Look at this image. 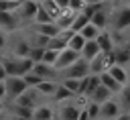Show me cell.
I'll list each match as a JSON object with an SVG mask.
<instances>
[{
    "mask_svg": "<svg viewBox=\"0 0 130 120\" xmlns=\"http://www.w3.org/2000/svg\"><path fill=\"white\" fill-rule=\"evenodd\" d=\"M85 0H69V8L73 10V12H81L83 8H85Z\"/></svg>",
    "mask_w": 130,
    "mask_h": 120,
    "instance_id": "d6a6232c",
    "label": "cell"
},
{
    "mask_svg": "<svg viewBox=\"0 0 130 120\" xmlns=\"http://www.w3.org/2000/svg\"><path fill=\"white\" fill-rule=\"evenodd\" d=\"M24 79H26V83H28V87H37L41 81H43V77L39 75V73H35V71H30V73H26L24 75Z\"/></svg>",
    "mask_w": 130,
    "mask_h": 120,
    "instance_id": "4dcf8cb0",
    "label": "cell"
},
{
    "mask_svg": "<svg viewBox=\"0 0 130 120\" xmlns=\"http://www.w3.org/2000/svg\"><path fill=\"white\" fill-rule=\"evenodd\" d=\"M95 41L100 43L102 51H106V53H112V51H116V47H118V45H116V39H114V35H112L110 28H108V31H102Z\"/></svg>",
    "mask_w": 130,
    "mask_h": 120,
    "instance_id": "4fadbf2b",
    "label": "cell"
},
{
    "mask_svg": "<svg viewBox=\"0 0 130 120\" xmlns=\"http://www.w3.org/2000/svg\"><path fill=\"white\" fill-rule=\"evenodd\" d=\"M87 4H112V0H85Z\"/></svg>",
    "mask_w": 130,
    "mask_h": 120,
    "instance_id": "e575fe53",
    "label": "cell"
},
{
    "mask_svg": "<svg viewBox=\"0 0 130 120\" xmlns=\"http://www.w3.org/2000/svg\"><path fill=\"white\" fill-rule=\"evenodd\" d=\"M18 8H20V0H0L2 12H16Z\"/></svg>",
    "mask_w": 130,
    "mask_h": 120,
    "instance_id": "484cf974",
    "label": "cell"
},
{
    "mask_svg": "<svg viewBox=\"0 0 130 120\" xmlns=\"http://www.w3.org/2000/svg\"><path fill=\"white\" fill-rule=\"evenodd\" d=\"M112 98H116V96H114V94H112L104 83H102V85H100V87L89 96V100H91V102H95V104H104V102H108V100H112Z\"/></svg>",
    "mask_w": 130,
    "mask_h": 120,
    "instance_id": "ac0fdd59",
    "label": "cell"
},
{
    "mask_svg": "<svg viewBox=\"0 0 130 120\" xmlns=\"http://www.w3.org/2000/svg\"><path fill=\"white\" fill-rule=\"evenodd\" d=\"M100 33H102V31H100V28H98L93 22H89V24H87V26L81 31V35H83L87 41H91V39H98V37H100Z\"/></svg>",
    "mask_w": 130,
    "mask_h": 120,
    "instance_id": "4316f807",
    "label": "cell"
},
{
    "mask_svg": "<svg viewBox=\"0 0 130 120\" xmlns=\"http://www.w3.org/2000/svg\"><path fill=\"white\" fill-rule=\"evenodd\" d=\"M75 14H77V12H73L71 8H65V10L55 18V24L59 26V31H69L71 24H73V20H75Z\"/></svg>",
    "mask_w": 130,
    "mask_h": 120,
    "instance_id": "5bb4252c",
    "label": "cell"
},
{
    "mask_svg": "<svg viewBox=\"0 0 130 120\" xmlns=\"http://www.w3.org/2000/svg\"><path fill=\"white\" fill-rule=\"evenodd\" d=\"M114 55H116V63H118V65L130 67V45H120V47H116Z\"/></svg>",
    "mask_w": 130,
    "mask_h": 120,
    "instance_id": "d6986e66",
    "label": "cell"
},
{
    "mask_svg": "<svg viewBox=\"0 0 130 120\" xmlns=\"http://www.w3.org/2000/svg\"><path fill=\"white\" fill-rule=\"evenodd\" d=\"M30 28L32 31H37V33H41V35H47V37H55V35H59V26L55 24V22H43V24H30Z\"/></svg>",
    "mask_w": 130,
    "mask_h": 120,
    "instance_id": "ffe728a7",
    "label": "cell"
},
{
    "mask_svg": "<svg viewBox=\"0 0 130 120\" xmlns=\"http://www.w3.org/2000/svg\"><path fill=\"white\" fill-rule=\"evenodd\" d=\"M28 57H30L35 63H39V61H43V57H45V49H43V47H32Z\"/></svg>",
    "mask_w": 130,
    "mask_h": 120,
    "instance_id": "1f68e13d",
    "label": "cell"
},
{
    "mask_svg": "<svg viewBox=\"0 0 130 120\" xmlns=\"http://www.w3.org/2000/svg\"><path fill=\"white\" fill-rule=\"evenodd\" d=\"M114 65H116V55H114V51H112V53L102 51L95 59L89 61V69H91V73H98V75H102L104 71H108V69L114 67Z\"/></svg>",
    "mask_w": 130,
    "mask_h": 120,
    "instance_id": "5b68a950",
    "label": "cell"
},
{
    "mask_svg": "<svg viewBox=\"0 0 130 120\" xmlns=\"http://www.w3.org/2000/svg\"><path fill=\"white\" fill-rule=\"evenodd\" d=\"M100 108H102V104H95V102H87V106H85V110H87V114H89V118L91 120H100Z\"/></svg>",
    "mask_w": 130,
    "mask_h": 120,
    "instance_id": "f1b7e54d",
    "label": "cell"
},
{
    "mask_svg": "<svg viewBox=\"0 0 130 120\" xmlns=\"http://www.w3.org/2000/svg\"><path fill=\"white\" fill-rule=\"evenodd\" d=\"M100 77H102V83H104V85H106V87H108L114 96H118V94H120V89L124 87V85H122V83H120V81H118V79H116L110 71H104Z\"/></svg>",
    "mask_w": 130,
    "mask_h": 120,
    "instance_id": "9a60e30c",
    "label": "cell"
},
{
    "mask_svg": "<svg viewBox=\"0 0 130 120\" xmlns=\"http://www.w3.org/2000/svg\"><path fill=\"white\" fill-rule=\"evenodd\" d=\"M75 98V94L69 89V87H65L61 81H59V87H57V94H55V98H53V104H61V102H69V100H73Z\"/></svg>",
    "mask_w": 130,
    "mask_h": 120,
    "instance_id": "44dd1931",
    "label": "cell"
},
{
    "mask_svg": "<svg viewBox=\"0 0 130 120\" xmlns=\"http://www.w3.org/2000/svg\"><path fill=\"white\" fill-rule=\"evenodd\" d=\"M57 59H59V51H55V49H45V57H43V61L45 63H49V65H55L57 63Z\"/></svg>",
    "mask_w": 130,
    "mask_h": 120,
    "instance_id": "f546056e",
    "label": "cell"
},
{
    "mask_svg": "<svg viewBox=\"0 0 130 120\" xmlns=\"http://www.w3.org/2000/svg\"><path fill=\"white\" fill-rule=\"evenodd\" d=\"M128 114H130V112H128Z\"/></svg>",
    "mask_w": 130,
    "mask_h": 120,
    "instance_id": "60d3db41",
    "label": "cell"
},
{
    "mask_svg": "<svg viewBox=\"0 0 130 120\" xmlns=\"http://www.w3.org/2000/svg\"><path fill=\"white\" fill-rule=\"evenodd\" d=\"M89 22H91V18H89L85 12H77V14H75V20H73V24H71V31L81 33V31H83Z\"/></svg>",
    "mask_w": 130,
    "mask_h": 120,
    "instance_id": "603a6c76",
    "label": "cell"
},
{
    "mask_svg": "<svg viewBox=\"0 0 130 120\" xmlns=\"http://www.w3.org/2000/svg\"><path fill=\"white\" fill-rule=\"evenodd\" d=\"M100 53H102L100 43H98L95 39H91V41H87V43H85V47H83V51H81V57H85L87 61H91V59H95Z\"/></svg>",
    "mask_w": 130,
    "mask_h": 120,
    "instance_id": "e0dca14e",
    "label": "cell"
},
{
    "mask_svg": "<svg viewBox=\"0 0 130 120\" xmlns=\"http://www.w3.org/2000/svg\"><path fill=\"white\" fill-rule=\"evenodd\" d=\"M32 120H57L55 108L49 104V100H45L43 104H39L32 112Z\"/></svg>",
    "mask_w": 130,
    "mask_h": 120,
    "instance_id": "7c38bea8",
    "label": "cell"
},
{
    "mask_svg": "<svg viewBox=\"0 0 130 120\" xmlns=\"http://www.w3.org/2000/svg\"><path fill=\"white\" fill-rule=\"evenodd\" d=\"M0 85H2V106L14 102L18 96H22L28 89V83L24 77L20 75H6L0 77Z\"/></svg>",
    "mask_w": 130,
    "mask_h": 120,
    "instance_id": "7a4b0ae2",
    "label": "cell"
},
{
    "mask_svg": "<svg viewBox=\"0 0 130 120\" xmlns=\"http://www.w3.org/2000/svg\"><path fill=\"white\" fill-rule=\"evenodd\" d=\"M124 2H128V4H130V0H124Z\"/></svg>",
    "mask_w": 130,
    "mask_h": 120,
    "instance_id": "f35d334b",
    "label": "cell"
},
{
    "mask_svg": "<svg viewBox=\"0 0 130 120\" xmlns=\"http://www.w3.org/2000/svg\"><path fill=\"white\" fill-rule=\"evenodd\" d=\"M108 71H110L122 85H128V83H130V67H124V65H118V63H116V65L110 67Z\"/></svg>",
    "mask_w": 130,
    "mask_h": 120,
    "instance_id": "2e32d148",
    "label": "cell"
},
{
    "mask_svg": "<svg viewBox=\"0 0 130 120\" xmlns=\"http://www.w3.org/2000/svg\"><path fill=\"white\" fill-rule=\"evenodd\" d=\"M43 22H55V18L49 14V10L41 4L39 6V10H37V14H35V18H32V22L30 24H43Z\"/></svg>",
    "mask_w": 130,
    "mask_h": 120,
    "instance_id": "cb8c5ba5",
    "label": "cell"
},
{
    "mask_svg": "<svg viewBox=\"0 0 130 120\" xmlns=\"http://www.w3.org/2000/svg\"><path fill=\"white\" fill-rule=\"evenodd\" d=\"M55 2H57L61 8H69V0H55Z\"/></svg>",
    "mask_w": 130,
    "mask_h": 120,
    "instance_id": "d590c367",
    "label": "cell"
},
{
    "mask_svg": "<svg viewBox=\"0 0 130 120\" xmlns=\"http://www.w3.org/2000/svg\"><path fill=\"white\" fill-rule=\"evenodd\" d=\"M43 6H45V8L49 10V14H51L53 18H57V16H59V14H61V12L65 10V8H61V6H59V4L55 2V0H47V2H43Z\"/></svg>",
    "mask_w": 130,
    "mask_h": 120,
    "instance_id": "83f0119b",
    "label": "cell"
},
{
    "mask_svg": "<svg viewBox=\"0 0 130 120\" xmlns=\"http://www.w3.org/2000/svg\"><path fill=\"white\" fill-rule=\"evenodd\" d=\"M120 114H122V108H120V104H118L116 98L104 102L102 108H100V120H116Z\"/></svg>",
    "mask_w": 130,
    "mask_h": 120,
    "instance_id": "ba28073f",
    "label": "cell"
},
{
    "mask_svg": "<svg viewBox=\"0 0 130 120\" xmlns=\"http://www.w3.org/2000/svg\"><path fill=\"white\" fill-rule=\"evenodd\" d=\"M116 120H130V114H128V112H122V114H120Z\"/></svg>",
    "mask_w": 130,
    "mask_h": 120,
    "instance_id": "8d00e7d4",
    "label": "cell"
},
{
    "mask_svg": "<svg viewBox=\"0 0 130 120\" xmlns=\"http://www.w3.org/2000/svg\"><path fill=\"white\" fill-rule=\"evenodd\" d=\"M81 57V53L79 51H75V49H71V47H67V49H63V51H59V59H57V63H55V67L61 71V69H67L69 65H73L77 59Z\"/></svg>",
    "mask_w": 130,
    "mask_h": 120,
    "instance_id": "9c48e42d",
    "label": "cell"
},
{
    "mask_svg": "<svg viewBox=\"0 0 130 120\" xmlns=\"http://www.w3.org/2000/svg\"><path fill=\"white\" fill-rule=\"evenodd\" d=\"M4 120H32V118H22V116H10V114H4Z\"/></svg>",
    "mask_w": 130,
    "mask_h": 120,
    "instance_id": "836d02e7",
    "label": "cell"
},
{
    "mask_svg": "<svg viewBox=\"0 0 130 120\" xmlns=\"http://www.w3.org/2000/svg\"><path fill=\"white\" fill-rule=\"evenodd\" d=\"M110 31L118 35H128L130 33V4L122 2L120 6H112V24Z\"/></svg>",
    "mask_w": 130,
    "mask_h": 120,
    "instance_id": "3957f363",
    "label": "cell"
},
{
    "mask_svg": "<svg viewBox=\"0 0 130 120\" xmlns=\"http://www.w3.org/2000/svg\"><path fill=\"white\" fill-rule=\"evenodd\" d=\"M112 2H116V0H112Z\"/></svg>",
    "mask_w": 130,
    "mask_h": 120,
    "instance_id": "ab89813d",
    "label": "cell"
},
{
    "mask_svg": "<svg viewBox=\"0 0 130 120\" xmlns=\"http://www.w3.org/2000/svg\"><path fill=\"white\" fill-rule=\"evenodd\" d=\"M85 43H87V39L81 35V33H73V37L69 39V47L71 49H75V51H83V47H85Z\"/></svg>",
    "mask_w": 130,
    "mask_h": 120,
    "instance_id": "d4e9b609",
    "label": "cell"
},
{
    "mask_svg": "<svg viewBox=\"0 0 130 120\" xmlns=\"http://www.w3.org/2000/svg\"><path fill=\"white\" fill-rule=\"evenodd\" d=\"M35 67V61L30 57H10V55H2L0 59V71L2 75L0 77H6V75H20L24 77L26 73H30Z\"/></svg>",
    "mask_w": 130,
    "mask_h": 120,
    "instance_id": "6da1fadb",
    "label": "cell"
},
{
    "mask_svg": "<svg viewBox=\"0 0 130 120\" xmlns=\"http://www.w3.org/2000/svg\"><path fill=\"white\" fill-rule=\"evenodd\" d=\"M116 100H118L122 112H130V83L124 85V87L120 89V94L116 96Z\"/></svg>",
    "mask_w": 130,
    "mask_h": 120,
    "instance_id": "7402d4cb",
    "label": "cell"
},
{
    "mask_svg": "<svg viewBox=\"0 0 130 120\" xmlns=\"http://www.w3.org/2000/svg\"><path fill=\"white\" fill-rule=\"evenodd\" d=\"M59 73H61V79H65V77L83 79V77H87V75L91 73V69H89V61H87L85 57H79L73 65H69L67 69H61ZM61 79H59V81H61Z\"/></svg>",
    "mask_w": 130,
    "mask_h": 120,
    "instance_id": "277c9868",
    "label": "cell"
},
{
    "mask_svg": "<svg viewBox=\"0 0 130 120\" xmlns=\"http://www.w3.org/2000/svg\"><path fill=\"white\" fill-rule=\"evenodd\" d=\"M102 85V77L98 75V73H89L87 77H83L81 79V89H79V96H91L98 87Z\"/></svg>",
    "mask_w": 130,
    "mask_h": 120,
    "instance_id": "30bf717a",
    "label": "cell"
},
{
    "mask_svg": "<svg viewBox=\"0 0 130 120\" xmlns=\"http://www.w3.org/2000/svg\"><path fill=\"white\" fill-rule=\"evenodd\" d=\"M39 2H41V4H43V2H47V0H39Z\"/></svg>",
    "mask_w": 130,
    "mask_h": 120,
    "instance_id": "74e56055",
    "label": "cell"
},
{
    "mask_svg": "<svg viewBox=\"0 0 130 120\" xmlns=\"http://www.w3.org/2000/svg\"><path fill=\"white\" fill-rule=\"evenodd\" d=\"M39 6H41L39 0H22V2H20V8L16 10V14L20 16V20H22L26 26H30V22H32Z\"/></svg>",
    "mask_w": 130,
    "mask_h": 120,
    "instance_id": "52a82bcc",
    "label": "cell"
},
{
    "mask_svg": "<svg viewBox=\"0 0 130 120\" xmlns=\"http://www.w3.org/2000/svg\"><path fill=\"white\" fill-rule=\"evenodd\" d=\"M57 87H59V79H43L35 89L39 92V96L43 100H53L57 94Z\"/></svg>",
    "mask_w": 130,
    "mask_h": 120,
    "instance_id": "8fae6325",
    "label": "cell"
},
{
    "mask_svg": "<svg viewBox=\"0 0 130 120\" xmlns=\"http://www.w3.org/2000/svg\"><path fill=\"white\" fill-rule=\"evenodd\" d=\"M0 28L6 33H16L24 28V22L20 20V16L16 12H2L0 10Z\"/></svg>",
    "mask_w": 130,
    "mask_h": 120,
    "instance_id": "8992f818",
    "label": "cell"
}]
</instances>
